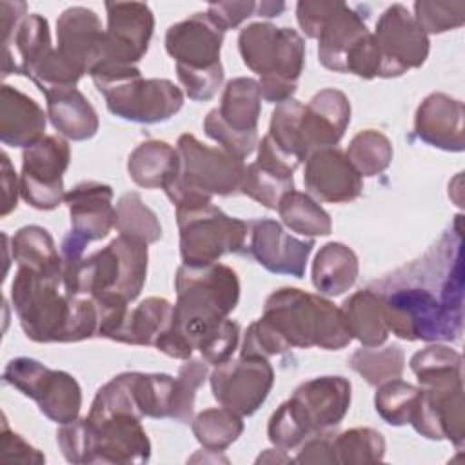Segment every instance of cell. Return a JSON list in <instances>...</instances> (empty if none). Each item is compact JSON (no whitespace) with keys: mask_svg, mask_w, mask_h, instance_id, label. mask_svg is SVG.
I'll return each instance as SVG.
<instances>
[{"mask_svg":"<svg viewBox=\"0 0 465 465\" xmlns=\"http://www.w3.org/2000/svg\"><path fill=\"white\" fill-rule=\"evenodd\" d=\"M11 249L18 267L62 280V256L47 229L40 225L20 227L13 236Z\"/></svg>","mask_w":465,"mask_h":465,"instance_id":"obj_32","label":"cell"},{"mask_svg":"<svg viewBox=\"0 0 465 465\" xmlns=\"http://www.w3.org/2000/svg\"><path fill=\"white\" fill-rule=\"evenodd\" d=\"M258 9L256 2H214L209 4L207 7V15L223 29H234L238 27L243 20H247L249 16L254 15V11Z\"/></svg>","mask_w":465,"mask_h":465,"instance_id":"obj_53","label":"cell"},{"mask_svg":"<svg viewBox=\"0 0 465 465\" xmlns=\"http://www.w3.org/2000/svg\"><path fill=\"white\" fill-rule=\"evenodd\" d=\"M178 151L163 140L142 142L127 160L131 180L143 189H163L178 176Z\"/></svg>","mask_w":465,"mask_h":465,"instance_id":"obj_27","label":"cell"},{"mask_svg":"<svg viewBox=\"0 0 465 465\" xmlns=\"http://www.w3.org/2000/svg\"><path fill=\"white\" fill-rule=\"evenodd\" d=\"M174 378L163 372H131V387L136 407L147 418H169Z\"/></svg>","mask_w":465,"mask_h":465,"instance_id":"obj_41","label":"cell"},{"mask_svg":"<svg viewBox=\"0 0 465 465\" xmlns=\"http://www.w3.org/2000/svg\"><path fill=\"white\" fill-rule=\"evenodd\" d=\"M13 44L20 56L18 74L27 76V73L53 51L49 22L42 15H27L16 27Z\"/></svg>","mask_w":465,"mask_h":465,"instance_id":"obj_43","label":"cell"},{"mask_svg":"<svg viewBox=\"0 0 465 465\" xmlns=\"http://www.w3.org/2000/svg\"><path fill=\"white\" fill-rule=\"evenodd\" d=\"M294 189V178L276 167L262 162H252L245 165L240 193L258 202L267 209H278L280 200Z\"/></svg>","mask_w":465,"mask_h":465,"instance_id":"obj_36","label":"cell"},{"mask_svg":"<svg viewBox=\"0 0 465 465\" xmlns=\"http://www.w3.org/2000/svg\"><path fill=\"white\" fill-rule=\"evenodd\" d=\"M25 11H27L25 2H5V0L0 2V22H2L4 49H7L11 45V40L15 36L16 27L27 16Z\"/></svg>","mask_w":465,"mask_h":465,"instance_id":"obj_57","label":"cell"},{"mask_svg":"<svg viewBox=\"0 0 465 465\" xmlns=\"http://www.w3.org/2000/svg\"><path fill=\"white\" fill-rule=\"evenodd\" d=\"M309 436L336 427L351 405V381L343 376H318L298 385L289 398Z\"/></svg>","mask_w":465,"mask_h":465,"instance_id":"obj_16","label":"cell"},{"mask_svg":"<svg viewBox=\"0 0 465 465\" xmlns=\"http://www.w3.org/2000/svg\"><path fill=\"white\" fill-rule=\"evenodd\" d=\"M173 316V303L165 298L151 296L140 302L127 316L114 336L118 343L129 345H156L160 336L167 331Z\"/></svg>","mask_w":465,"mask_h":465,"instance_id":"obj_31","label":"cell"},{"mask_svg":"<svg viewBox=\"0 0 465 465\" xmlns=\"http://www.w3.org/2000/svg\"><path fill=\"white\" fill-rule=\"evenodd\" d=\"M338 463H376L385 456L381 432L371 427H354L332 436Z\"/></svg>","mask_w":465,"mask_h":465,"instance_id":"obj_44","label":"cell"},{"mask_svg":"<svg viewBox=\"0 0 465 465\" xmlns=\"http://www.w3.org/2000/svg\"><path fill=\"white\" fill-rule=\"evenodd\" d=\"M283 225L302 236H327L332 231L329 213L307 193L289 191L278 203Z\"/></svg>","mask_w":465,"mask_h":465,"instance_id":"obj_34","label":"cell"},{"mask_svg":"<svg viewBox=\"0 0 465 465\" xmlns=\"http://www.w3.org/2000/svg\"><path fill=\"white\" fill-rule=\"evenodd\" d=\"M140 420L129 412H89L62 425L56 443L69 463H145L151 441Z\"/></svg>","mask_w":465,"mask_h":465,"instance_id":"obj_5","label":"cell"},{"mask_svg":"<svg viewBox=\"0 0 465 465\" xmlns=\"http://www.w3.org/2000/svg\"><path fill=\"white\" fill-rule=\"evenodd\" d=\"M180 231V256L183 265L203 267L216 263L222 256L238 252L249 225L225 214L213 202L176 207Z\"/></svg>","mask_w":465,"mask_h":465,"instance_id":"obj_9","label":"cell"},{"mask_svg":"<svg viewBox=\"0 0 465 465\" xmlns=\"http://www.w3.org/2000/svg\"><path fill=\"white\" fill-rule=\"evenodd\" d=\"M351 338L363 347H380L387 341L389 327L383 312V296L371 289L351 294L340 307Z\"/></svg>","mask_w":465,"mask_h":465,"instance_id":"obj_29","label":"cell"},{"mask_svg":"<svg viewBox=\"0 0 465 465\" xmlns=\"http://www.w3.org/2000/svg\"><path fill=\"white\" fill-rule=\"evenodd\" d=\"M193 434L209 452H222L243 432L242 416L227 407H213L198 412L193 421Z\"/></svg>","mask_w":465,"mask_h":465,"instance_id":"obj_35","label":"cell"},{"mask_svg":"<svg viewBox=\"0 0 465 465\" xmlns=\"http://www.w3.org/2000/svg\"><path fill=\"white\" fill-rule=\"evenodd\" d=\"M383 312L389 332L401 340L450 341L461 334L463 314L447 309L421 287H403L383 296Z\"/></svg>","mask_w":465,"mask_h":465,"instance_id":"obj_11","label":"cell"},{"mask_svg":"<svg viewBox=\"0 0 465 465\" xmlns=\"http://www.w3.org/2000/svg\"><path fill=\"white\" fill-rule=\"evenodd\" d=\"M409 365L421 391L411 425L429 440H449L461 449L465 443L461 354L434 343L412 354Z\"/></svg>","mask_w":465,"mask_h":465,"instance_id":"obj_3","label":"cell"},{"mask_svg":"<svg viewBox=\"0 0 465 465\" xmlns=\"http://www.w3.org/2000/svg\"><path fill=\"white\" fill-rule=\"evenodd\" d=\"M62 256V285L69 296L134 302L147 278V243L120 234L85 256Z\"/></svg>","mask_w":465,"mask_h":465,"instance_id":"obj_4","label":"cell"},{"mask_svg":"<svg viewBox=\"0 0 465 465\" xmlns=\"http://www.w3.org/2000/svg\"><path fill=\"white\" fill-rule=\"evenodd\" d=\"M64 202L71 216V232L89 242L104 240L114 227L113 189L102 182H80L65 191Z\"/></svg>","mask_w":465,"mask_h":465,"instance_id":"obj_22","label":"cell"},{"mask_svg":"<svg viewBox=\"0 0 465 465\" xmlns=\"http://www.w3.org/2000/svg\"><path fill=\"white\" fill-rule=\"evenodd\" d=\"M114 227L120 234L154 243L162 238V225L158 216L143 203L138 193H125L114 207Z\"/></svg>","mask_w":465,"mask_h":465,"instance_id":"obj_37","label":"cell"},{"mask_svg":"<svg viewBox=\"0 0 465 465\" xmlns=\"http://www.w3.org/2000/svg\"><path fill=\"white\" fill-rule=\"evenodd\" d=\"M18 194H20V178L16 176L9 156L5 153H2V216H7L13 209H16V202H18Z\"/></svg>","mask_w":465,"mask_h":465,"instance_id":"obj_56","label":"cell"},{"mask_svg":"<svg viewBox=\"0 0 465 465\" xmlns=\"http://www.w3.org/2000/svg\"><path fill=\"white\" fill-rule=\"evenodd\" d=\"M463 118L465 109L460 100L445 93H430L416 109L414 133L432 147L461 153L465 149Z\"/></svg>","mask_w":465,"mask_h":465,"instance_id":"obj_21","label":"cell"},{"mask_svg":"<svg viewBox=\"0 0 465 465\" xmlns=\"http://www.w3.org/2000/svg\"><path fill=\"white\" fill-rule=\"evenodd\" d=\"M260 111L262 94L254 78L240 76L227 82L218 114L231 129L238 133H258Z\"/></svg>","mask_w":465,"mask_h":465,"instance_id":"obj_33","label":"cell"},{"mask_svg":"<svg viewBox=\"0 0 465 465\" xmlns=\"http://www.w3.org/2000/svg\"><path fill=\"white\" fill-rule=\"evenodd\" d=\"M303 107L305 105L294 98L278 104L271 114V124L267 133V136L276 145V149L287 158H291L292 162H296L298 165L307 158L302 145V134H300Z\"/></svg>","mask_w":465,"mask_h":465,"instance_id":"obj_38","label":"cell"},{"mask_svg":"<svg viewBox=\"0 0 465 465\" xmlns=\"http://www.w3.org/2000/svg\"><path fill=\"white\" fill-rule=\"evenodd\" d=\"M209 363L202 360L189 358L178 369V376L174 378L173 396H171V412L169 418L180 423H191L194 412V398L196 391L202 387L209 374Z\"/></svg>","mask_w":465,"mask_h":465,"instance_id":"obj_45","label":"cell"},{"mask_svg":"<svg viewBox=\"0 0 465 465\" xmlns=\"http://www.w3.org/2000/svg\"><path fill=\"white\" fill-rule=\"evenodd\" d=\"M71 162V149L64 136L45 134L24 149L20 173L22 200L38 209L51 211L64 202V173Z\"/></svg>","mask_w":465,"mask_h":465,"instance_id":"obj_12","label":"cell"},{"mask_svg":"<svg viewBox=\"0 0 465 465\" xmlns=\"http://www.w3.org/2000/svg\"><path fill=\"white\" fill-rule=\"evenodd\" d=\"M105 54L100 65L89 74L104 69L133 67L149 49L154 29V15L142 2H107Z\"/></svg>","mask_w":465,"mask_h":465,"instance_id":"obj_14","label":"cell"},{"mask_svg":"<svg viewBox=\"0 0 465 465\" xmlns=\"http://www.w3.org/2000/svg\"><path fill=\"white\" fill-rule=\"evenodd\" d=\"M372 38L380 51L383 78L421 67L429 56V36L401 4H392L380 15Z\"/></svg>","mask_w":465,"mask_h":465,"instance_id":"obj_13","label":"cell"},{"mask_svg":"<svg viewBox=\"0 0 465 465\" xmlns=\"http://www.w3.org/2000/svg\"><path fill=\"white\" fill-rule=\"evenodd\" d=\"M107 109L127 122L160 124L174 116L183 105V93L171 80L142 78L140 69L96 80Z\"/></svg>","mask_w":465,"mask_h":465,"instance_id":"obj_10","label":"cell"},{"mask_svg":"<svg viewBox=\"0 0 465 465\" xmlns=\"http://www.w3.org/2000/svg\"><path fill=\"white\" fill-rule=\"evenodd\" d=\"M291 347L285 343V340L263 320L252 322L242 341V356H256V358H269L274 354H282L289 351Z\"/></svg>","mask_w":465,"mask_h":465,"instance_id":"obj_50","label":"cell"},{"mask_svg":"<svg viewBox=\"0 0 465 465\" xmlns=\"http://www.w3.org/2000/svg\"><path fill=\"white\" fill-rule=\"evenodd\" d=\"M11 302L25 336L38 343H69L96 336L98 307L89 296H69L60 278L18 267Z\"/></svg>","mask_w":465,"mask_h":465,"instance_id":"obj_2","label":"cell"},{"mask_svg":"<svg viewBox=\"0 0 465 465\" xmlns=\"http://www.w3.org/2000/svg\"><path fill=\"white\" fill-rule=\"evenodd\" d=\"M369 35L371 31L356 11L343 2H334L316 38L320 64L334 73H345L351 53Z\"/></svg>","mask_w":465,"mask_h":465,"instance_id":"obj_24","label":"cell"},{"mask_svg":"<svg viewBox=\"0 0 465 465\" xmlns=\"http://www.w3.org/2000/svg\"><path fill=\"white\" fill-rule=\"evenodd\" d=\"M347 158L360 176H376L383 173L392 162V143L391 140L376 131H360L347 147Z\"/></svg>","mask_w":465,"mask_h":465,"instance_id":"obj_40","label":"cell"},{"mask_svg":"<svg viewBox=\"0 0 465 465\" xmlns=\"http://www.w3.org/2000/svg\"><path fill=\"white\" fill-rule=\"evenodd\" d=\"M47 102V118L60 136L84 142L96 134L98 114L76 87H54L42 91Z\"/></svg>","mask_w":465,"mask_h":465,"instance_id":"obj_26","label":"cell"},{"mask_svg":"<svg viewBox=\"0 0 465 465\" xmlns=\"http://www.w3.org/2000/svg\"><path fill=\"white\" fill-rule=\"evenodd\" d=\"M296 463H338L334 445H332V434L327 430L312 434L307 438L298 450Z\"/></svg>","mask_w":465,"mask_h":465,"instance_id":"obj_55","label":"cell"},{"mask_svg":"<svg viewBox=\"0 0 465 465\" xmlns=\"http://www.w3.org/2000/svg\"><path fill=\"white\" fill-rule=\"evenodd\" d=\"M262 318L289 347L340 351L352 340L340 307L327 298L296 287H282L274 291L265 300Z\"/></svg>","mask_w":465,"mask_h":465,"instance_id":"obj_6","label":"cell"},{"mask_svg":"<svg viewBox=\"0 0 465 465\" xmlns=\"http://www.w3.org/2000/svg\"><path fill=\"white\" fill-rule=\"evenodd\" d=\"M0 460L15 463H44L45 456L25 441L20 434L13 432L7 427V421H2V440H0Z\"/></svg>","mask_w":465,"mask_h":465,"instance_id":"obj_52","label":"cell"},{"mask_svg":"<svg viewBox=\"0 0 465 465\" xmlns=\"http://www.w3.org/2000/svg\"><path fill=\"white\" fill-rule=\"evenodd\" d=\"M267 436L272 445L278 449L289 450L302 445L309 436L302 420L298 418L292 403L285 400L271 416L267 425Z\"/></svg>","mask_w":465,"mask_h":465,"instance_id":"obj_47","label":"cell"},{"mask_svg":"<svg viewBox=\"0 0 465 465\" xmlns=\"http://www.w3.org/2000/svg\"><path fill=\"white\" fill-rule=\"evenodd\" d=\"M303 183L312 198L327 203L352 202L363 189L361 176L336 145L318 147L307 154Z\"/></svg>","mask_w":465,"mask_h":465,"instance_id":"obj_17","label":"cell"},{"mask_svg":"<svg viewBox=\"0 0 465 465\" xmlns=\"http://www.w3.org/2000/svg\"><path fill=\"white\" fill-rule=\"evenodd\" d=\"M334 2L325 0H302L296 4V20L300 29L309 38H318L320 27L327 15L331 13Z\"/></svg>","mask_w":465,"mask_h":465,"instance_id":"obj_54","label":"cell"},{"mask_svg":"<svg viewBox=\"0 0 465 465\" xmlns=\"http://www.w3.org/2000/svg\"><path fill=\"white\" fill-rule=\"evenodd\" d=\"M178 176L163 187L173 205L189 198L231 196L240 193L245 173L243 160L222 147H209L196 136L185 133L178 138Z\"/></svg>","mask_w":465,"mask_h":465,"instance_id":"obj_8","label":"cell"},{"mask_svg":"<svg viewBox=\"0 0 465 465\" xmlns=\"http://www.w3.org/2000/svg\"><path fill=\"white\" fill-rule=\"evenodd\" d=\"M238 49L243 64L260 74L262 100L278 105L292 98L305 65V42L298 31L254 22L240 31Z\"/></svg>","mask_w":465,"mask_h":465,"instance_id":"obj_7","label":"cell"},{"mask_svg":"<svg viewBox=\"0 0 465 465\" xmlns=\"http://www.w3.org/2000/svg\"><path fill=\"white\" fill-rule=\"evenodd\" d=\"M349 367L369 385L378 387L389 380L400 378L405 367V354L398 345L361 347L349 358Z\"/></svg>","mask_w":465,"mask_h":465,"instance_id":"obj_39","label":"cell"},{"mask_svg":"<svg viewBox=\"0 0 465 465\" xmlns=\"http://www.w3.org/2000/svg\"><path fill=\"white\" fill-rule=\"evenodd\" d=\"M203 131L205 134L218 142L223 151L229 154L245 160L254 147L258 145V133H238L231 129L218 114V109H211L203 120Z\"/></svg>","mask_w":465,"mask_h":465,"instance_id":"obj_48","label":"cell"},{"mask_svg":"<svg viewBox=\"0 0 465 465\" xmlns=\"http://www.w3.org/2000/svg\"><path fill=\"white\" fill-rule=\"evenodd\" d=\"M225 31L207 15L194 13L187 20L173 24L165 33V51L176 67L205 71L220 62Z\"/></svg>","mask_w":465,"mask_h":465,"instance_id":"obj_18","label":"cell"},{"mask_svg":"<svg viewBox=\"0 0 465 465\" xmlns=\"http://www.w3.org/2000/svg\"><path fill=\"white\" fill-rule=\"evenodd\" d=\"M240 341V325L229 318L218 323L198 345L203 361L209 365H222L232 358Z\"/></svg>","mask_w":465,"mask_h":465,"instance_id":"obj_49","label":"cell"},{"mask_svg":"<svg viewBox=\"0 0 465 465\" xmlns=\"http://www.w3.org/2000/svg\"><path fill=\"white\" fill-rule=\"evenodd\" d=\"M211 391L214 400L240 416L254 414L267 400L274 371L267 358L242 356L227 360L211 372Z\"/></svg>","mask_w":465,"mask_h":465,"instance_id":"obj_15","label":"cell"},{"mask_svg":"<svg viewBox=\"0 0 465 465\" xmlns=\"http://www.w3.org/2000/svg\"><path fill=\"white\" fill-rule=\"evenodd\" d=\"M47 114L27 94L11 85L0 89V140L9 147H24L44 138Z\"/></svg>","mask_w":465,"mask_h":465,"instance_id":"obj_25","label":"cell"},{"mask_svg":"<svg viewBox=\"0 0 465 465\" xmlns=\"http://www.w3.org/2000/svg\"><path fill=\"white\" fill-rule=\"evenodd\" d=\"M285 9V4L282 2H262L258 4V11L262 16H278Z\"/></svg>","mask_w":465,"mask_h":465,"instance_id":"obj_59","label":"cell"},{"mask_svg":"<svg viewBox=\"0 0 465 465\" xmlns=\"http://www.w3.org/2000/svg\"><path fill=\"white\" fill-rule=\"evenodd\" d=\"M176 76L191 100L207 102L218 93L223 84V65H216L205 71L176 67Z\"/></svg>","mask_w":465,"mask_h":465,"instance_id":"obj_51","label":"cell"},{"mask_svg":"<svg viewBox=\"0 0 465 465\" xmlns=\"http://www.w3.org/2000/svg\"><path fill=\"white\" fill-rule=\"evenodd\" d=\"M351 122V102L338 89H322L303 107L300 134L305 154L318 147L336 145Z\"/></svg>","mask_w":465,"mask_h":465,"instance_id":"obj_23","label":"cell"},{"mask_svg":"<svg viewBox=\"0 0 465 465\" xmlns=\"http://www.w3.org/2000/svg\"><path fill=\"white\" fill-rule=\"evenodd\" d=\"M282 452H285V450L283 449H267L263 454H260L256 458V463H262V461H269V463H274V461H294V458L280 456Z\"/></svg>","mask_w":465,"mask_h":465,"instance_id":"obj_58","label":"cell"},{"mask_svg":"<svg viewBox=\"0 0 465 465\" xmlns=\"http://www.w3.org/2000/svg\"><path fill=\"white\" fill-rule=\"evenodd\" d=\"M360 263L356 252L340 242L320 247L312 262V285L320 294L340 296L347 292L358 278Z\"/></svg>","mask_w":465,"mask_h":465,"instance_id":"obj_28","label":"cell"},{"mask_svg":"<svg viewBox=\"0 0 465 465\" xmlns=\"http://www.w3.org/2000/svg\"><path fill=\"white\" fill-rule=\"evenodd\" d=\"M312 247L314 240L294 238L274 220L262 218L251 222L249 252L271 272L302 278Z\"/></svg>","mask_w":465,"mask_h":465,"instance_id":"obj_20","label":"cell"},{"mask_svg":"<svg viewBox=\"0 0 465 465\" xmlns=\"http://www.w3.org/2000/svg\"><path fill=\"white\" fill-rule=\"evenodd\" d=\"M420 394L421 391L416 385H411L400 378L389 380L378 385V391L374 394L376 412L389 425H394V427L407 425L411 423V418L416 411Z\"/></svg>","mask_w":465,"mask_h":465,"instance_id":"obj_42","label":"cell"},{"mask_svg":"<svg viewBox=\"0 0 465 465\" xmlns=\"http://www.w3.org/2000/svg\"><path fill=\"white\" fill-rule=\"evenodd\" d=\"M58 53L82 74H91L105 54V29L93 9L73 5L56 20Z\"/></svg>","mask_w":465,"mask_h":465,"instance_id":"obj_19","label":"cell"},{"mask_svg":"<svg viewBox=\"0 0 465 465\" xmlns=\"http://www.w3.org/2000/svg\"><path fill=\"white\" fill-rule=\"evenodd\" d=\"M176 303L167 331L156 349L176 360H189L200 341L229 314L240 300L238 274L223 265H180L174 276Z\"/></svg>","mask_w":465,"mask_h":465,"instance_id":"obj_1","label":"cell"},{"mask_svg":"<svg viewBox=\"0 0 465 465\" xmlns=\"http://www.w3.org/2000/svg\"><path fill=\"white\" fill-rule=\"evenodd\" d=\"M412 16L427 36L440 35L465 24V2L418 0L414 2Z\"/></svg>","mask_w":465,"mask_h":465,"instance_id":"obj_46","label":"cell"},{"mask_svg":"<svg viewBox=\"0 0 465 465\" xmlns=\"http://www.w3.org/2000/svg\"><path fill=\"white\" fill-rule=\"evenodd\" d=\"M33 400L45 418L65 425L74 421L80 414L82 389L69 372L47 369Z\"/></svg>","mask_w":465,"mask_h":465,"instance_id":"obj_30","label":"cell"}]
</instances>
